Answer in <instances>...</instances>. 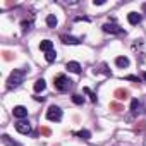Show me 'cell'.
I'll list each match as a JSON object with an SVG mask.
<instances>
[{"label": "cell", "instance_id": "1", "mask_svg": "<svg viewBox=\"0 0 146 146\" xmlns=\"http://www.w3.org/2000/svg\"><path fill=\"white\" fill-rule=\"evenodd\" d=\"M24 76H26V70H24V69H14V70L11 72L9 79H7V90L17 88V86L24 81Z\"/></svg>", "mask_w": 146, "mask_h": 146}, {"label": "cell", "instance_id": "2", "mask_svg": "<svg viewBox=\"0 0 146 146\" xmlns=\"http://www.w3.org/2000/svg\"><path fill=\"white\" fill-rule=\"evenodd\" d=\"M53 84H55V88L58 90V91H69L70 88H72V81L67 78V76H64V74H58V76H55V79H53Z\"/></svg>", "mask_w": 146, "mask_h": 146}, {"label": "cell", "instance_id": "3", "mask_svg": "<svg viewBox=\"0 0 146 146\" xmlns=\"http://www.w3.org/2000/svg\"><path fill=\"white\" fill-rule=\"evenodd\" d=\"M46 119H48V120H55V122H58V120L62 119V110H60L57 105L48 107V110H46Z\"/></svg>", "mask_w": 146, "mask_h": 146}, {"label": "cell", "instance_id": "4", "mask_svg": "<svg viewBox=\"0 0 146 146\" xmlns=\"http://www.w3.org/2000/svg\"><path fill=\"white\" fill-rule=\"evenodd\" d=\"M103 31H105V33H113V35H122V33H124V29H122L120 26L113 24V23H107V24H103Z\"/></svg>", "mask_w": 146, "mask_h": 146}, {"label": "cell", "instance_id": "5", "mask_svg": "<svg viewBox=\"0 0 146 146\" xmlns=\"http://www.w3.org/2000/svg\"><path fill=\"white\" fill-rule=\"evenodd\" d=\"M16 131L21 132V134H31V125H29V122H26V120H19V122L16 124Z\"/></svg>", "mask_w": 146, "mask_h": 146}, {"label": "cell", "instance_id": "6", "mask_svg": "<svg viewBox=\"0 0 146 146\" xmlns=\"http://www.w3.org/2000/svg\"><path fill=\"white\" fill-rule=\"evenodd\" d=\"M113 96H115L117 100H127V98H129V91L124 90V88H117V90L113 91Z\"/></svg>", "mask_w": 146, "mask_h": 146}, {"label": "cell", "instance_id": "7", "mask_svg": "<svg viewBox=\"0 0 146 146\" xmlns=\"http://www.w3.org/2000/svg\"><path fill=\"white\" fill-rule=\"evenodd\" d=\"M14 115L17 117V119H24L26 115H28V110H26V107H23V105H17V107H14Z\"/></svg>", "mask_w": 146, "mask_h": 146}, {"label": "cell", "instance_id": "8", "mask_svg": "<svg viewBox=\"0 0 146 146\" xmlns=\"http://www.w3.org/2000/svg\"><path fill=\"white\" fill-rule=\"evenodd\" d=\"M60 40H62V43H65V45H78V43H81V40H79V38L67 36V35H62V36H60Z\"/></svg>", "mask_w": 146, "mask_h": 146}, {"label": "cell", "instance_id": "9", "mask_svg": "<svg viewBox=\"0 0 146 146\" xmlns=\"http://www.w3.org/2000/svg\"><path fill=\"white\" fill-rule=\"evenodd\" d=\"M40 50H43L45 53H46V52H52V50H53V43H52L50 40H43V41L40 43Z\"/></svg>", "mask_w": 146, "mask_h": 146}, {"label": "cell", "instance_id": "10", "mask_svg": "<svg viewBox=\"0 0 146 146\" xmlns=\"http://www.w3.org/2000/svg\"><path fill=\"white\" fill-rule=\"evenodd\" d=\"M127 21H129L131 24H139V23H141V16H139L137 12H129Z\"/></svg>", "mask_w": 146, "mask_h": 146}, {"label": "cell", "instance_id": "11", "mask_svg": "<svg viewBox=\"0 0 146 146\" xmlns=\"http://www.w3.org/2000/svg\"><path fill=\"white\" fill-rule=\"evenodd\" d=\"M67 69L70 72H76V74H79V72H81V65L78 62H67Z\"/></svg>", "mask_w": 146, "mask_h": 146}, {"label": "cell", "instance_id": "12", "mask_svg": "<svg viewBox=\"0 0 146 146\" xmlns=\"http://www.w3.org/2000/svg\"><path fill=\"white\" fill-rule=\"evenodd\" d=\"M33 88H35V91H36V93L43 91V90L46 88V83H45V79H38V81L35 83V86H33Z\"/></svg>", "mask_w": 146, "mask_h": 146}, {"label": "cell", "instance_id": "13", "mask_svg": "<svg viewBox=\"0 0 146 146\" xmlns=\"http://www.w3.org/2000/svg\"><path fill=\"white\" fill-rule=\"evenodd\" d=\"M115 64H117L119 67H127V65H129V58H127V57H117V58H115Z\"/></svg>", "mask_w": 146, "mask_h": 146}, {"label": "cell", "instance_id": "14", "mask_svg": "<svg viewBox=\"0 0 146 146\" xmlns=\"http://www.w3.org/2000/svg\"><path fill=\"white\" fill-rule=\"evenodd\" d=\"M2 141H4V144H7V146H21L19 143L12 141V139H11V137H9L7 134H4V136H2Z\"/></svg>", "mask_w": 146, "mask_h": 146}, {"label": "cell", "instance_id": "15", "mask_svg": "<svg viewBox=\"0 0 146 146\" xmlns=\"http://www.w3.org/2000/svg\"><path fill=\"white\" fill-rule=\"evenodd\" d=\"M57 23H58V21H57V17H55L53 14H50V16L46 17V24H48V28H55Z\"/></svg>", "mask_w": 146, "mask_h": 146}, {"label": "cell", "instance_id": "16", "mask_svg": "<svg viewBox=\"0 0 146 146\" xmlns=\"http://www.w3.org/2000/svg\"><path fill=\"white\" fill-rule=\"evenodd\" d=\"M110 110H113V112H117V113H119V112H122V110H124V105H120L119 102H112V103H110Z\"/></svg>", "mask_w": 146, "mask_h": 146}, {"label": "cell", "instance_id": "17", "mask_svg": "<svg viewBox=\"0 0 146 146\" xmlns=\"http://www.w3.org/2000/svg\"><path fill=\"white\" fill-rule=\"evenodd\" d=\"M76 136H79V137H83V139H91V132H90V131H86V129H83V131L76 132Z\"/></svg>", "mask_w": 146, "mask_h": 146}, {"label": "cell", "instance_id": "18", "mask_svg": "<svg viewBox=\"0 0 146 146\" xmlns=\"http://www.w3.org/2000/svg\"><path fill=\"white\" fill-rule=\"evenodd\" d=\"M72 102H74L76 105H83V103H84V98H83L81 95H78V93H74V95H72Z\"/></svg>", "mask_w": 146, "mask_h": 146}, {"label": "cell", "instance_id": "19", "mask_svg": "<svg viewBox=\"0 0 146 146\" xmlns=\"http://www.w3.org/2000/svg\"><path fill=\"white\" fill-rule=\"evenodd\" d=\"M2 57H4V60L11 62V60L14 58V53H12V52H7V50H4V52H2Z\"/></svg>", "mask_w": 146, "mask_h": 146}, {"label": "cell", "instance_id": "20", "mask_svg": "<svg viewBox=\"0 0 146 146\" xmlns=\"http://www.w3.org/2000/svg\"><path fill=\"white\" fill-rule=\"evenodd\" d=\"M55 57H57V53H55L53 50L45 53V58H46V62H53V60H55Z\"/></svg>", "mask_w": 146, "mask_h": 146}, {"label": "cell", "instance_id": "21", "mask_svg": "<svg viewBox=\"0 0 146 146\" xmlns=\"http://www.w3.org/2000/svg\"><path fill=\"white\" fill-rule=\"evenodd\" d=\"M83 91H84V93H86V95H88V96H90V100H91V102H93V103H95V102H96V95H95V93H93V91H91V90H90V88H84V90H83Z\"/></svg>", "mask_w": 146, "mask_h": 146}, {"label": "cell", "instance_id": "22", "mask_svg": "<svg viewBox=\"0 0 146 146\" xmlns=\"http://www.w3.org/2000/svg\"><path fill=\"white\" fill-rule=\"evenodd\" d=\"M141 107V103H139V100H132L131 102V110L132 112H137V108Z\"/></svg>", "mask_w": 146, "mask_h": 146}, {"label": "cell", "instance_id": "23", "mask_svg": "<svg viewBox=\"0 0 146 146\" xmlns=\"http://www.w3.org/2000/svg\"><path fill=\"white\" fill-rule=\"evenodd\" d=\"M21 26H23V31H24V33H26V31H29V29H31V23H26V21H24V23H23V24H21Z\"/></svg>", "mask_w": 146, "mask_h": 146}, {"label": "cell", "instance_id": "24", "mask_svg": "<svg viewBox=\"0 0 146 146\" xmlns=\"http://www.w3.org/2000/svg\"><path fill=\"white\" fill-rule=\"evenodd\" d=\"M41 134H43V136H50V134H52V131H50L48 127H41Z\"/></svg>", "mask_w": 146, "mask_h": 146}, {"label": "cell", "instance_id": "25", "mask_svg": "<svg viewBox=\"0 0 146 146\" xmlns=\"http://www.w3.org/2000/svg\"><path fill=\"white\" fill-rule=\"evenodd\" d=\"M125 79H127V81H134V83H139V78H136V76H127Z\"/></svg>", "mask_w": 146, "mask_h": 146}, {"label": "cell", "instance_id": "26", "mask_svg": "<svg viewBox=\"0 0 146 146\" xmlns=\"http://www.w3.org/2000/svg\"><path fill=\"white\" fill-rule=\"evenodd\" d=\"M137 124H139V125H136V131H141V129L144 127V124H146V122H143V120H141V122H137Z\"/></svg>", "mask_w": 146, "mask_h": 146}, {"label": "cell", "instance_id": "27", "mask_svg": "<svg viewBox=\"0 0 146 146\" xmlns=\"http://www.w3.org/2000/svg\"><path fill=\"white\" fill-rule=\"evenodd\" d=\"M93 4H95V5H103L105 0H93Z\"/></svg>", "mask_w": 146, "mask_h": 146}, {"label": "cell", "instance_id": "28", "mask_svg": "<svg viewBox=\"0 0 146 146\" xmlns=\"http://www.w3.org/2000/svg\"><path fill=\"white\" fill-rule=\"evenodd\" d=\"M143 11H144V12H146V2H144V4H143Z\"/></svg>", "mask_w": 146, "mask_h": 146}, {"label": "cell", "instance_id": "29", "mask_svg": "<svg viewBox=\"0 0 146 146\" xmlns=\"http://www.w3.org/2000/svg\"><path fill=\"white\" fill-rule=\"evenodd\" d=\"M143 79H144V81H146V72H144V74H143Z\"/></svg>", "mask_w": 146, "mask_h": 146}]
</instances>
